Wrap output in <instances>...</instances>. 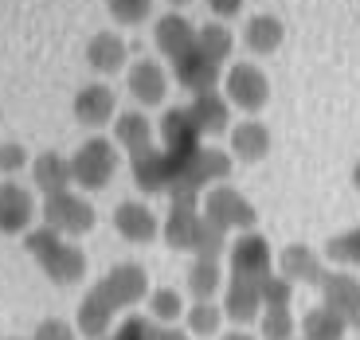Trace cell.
<instances>
[{
  "label": "cell",
  "mask_w": 360,
  "mask_h": 340,
  "mask_svg": "<svg viewBox=\"0 0 360 340\" xmlns=\"http://www.w3.org/2000/svg\"><path fill=\"white\" fill-rule=\"evenodd\" d=\"M141 297H149V274H145V266L141 262H117V266H110L106 277H98V282L86 289V297L79 301L75 329L86 340L110 336L114 317L134 309Z\"/></svg>",
  "instance_id": "1"
},
{
  "label": "cell",
  "mask_w": 360,
  "mask_h": 340,
  "mask_svg": "<svg viewBox=\"0 0 360 340\" xmlns=\"http://www.w3.org/2000/svg\"><path fill=\"white\" fill-rule=\"evenodd\" d=\"M161 239L172 251H188L192 259H224L227 254V235L207 223L196 200H172L161 223Z\"/></svg>",
  "instance_id": "2"
},
{
  "label": "cell",
  "mask_w": 360,
  "mask_h": 340,
  "mask_svg": "<svg viewBox=\"0 0 360 340\" xmlns=\"http://www.w3.org/2000/svg\"><path fill=\"white\" fill-rule=\"evenodd\" d=\"M24 251L32 254V262L51 277L55 286H75V282L86 277V254H82V247H75L67 235L51 231V227H32L24 235Z\"/></svg>",
  "instance_id": "3"
},
{
  "label": "cell",
  "mask_w": 360,
  "mask_h": 340,
  "mask_svg": "<svg viewBox=\"0 0 360 340\" xmlns=\"http://www.w3.org/2000/svg\"><path fill=\"white\" fill-rule=\"evenodd\" d=\"M200 211H204L207 223L216 227V231H224V235L255 231V223H259L255 204L235 188V184H216V188H207L204 196H200Z\"/></svg>",
  "instance_id": "4"
},
{
  "label": "cell",
  "mask_w": 360,
  "mask_h": 340,
  "mask_svg": "<svg viewBox=\"0 0 360 340\" xmlns=\"http://www.w3.org/2000/svg\"><path fill=\"white\" fill-rule=\"evenodd\" d=\"M39 215H44V227L67 235V239H79V235L94 231V223H98V211H94V204H90L86 196H79L75 188L55 192V196H44Z\"/></svg>",
  "instance_id": "5"
},
{
  "label": "cell",
  "mask_w": 360,
  "mask_h": 340,
  "mask_svg": "<svg viewBox=\"0 0 360 340\" xmlns=\"http://www.w3.org/2000/svg\"><path fill=\"white\" fill-rule=\"evenodd\" d=\"M75 184L86 192H102L117 172V145L110 137H86L71 157Z\"/></svg>",
  "instance_id": "6"
},
{
  "label": "cell",
  "mask_w": 360,
  "mask_h": 340,
  "mask_svg": "<svg viewBox=\"0 0 360 340\" xmlns=\"http://www.w3.org/2000/svg\"><path fill=\"white\" fill-rule=\"evenodd\" d=\"M219 90H224V98L231 102L235 110H243V114H251V117L270 102V79L259 63H231L224 71Z\"/></svg>",
  "instance_id": "7"
},
{
  "label": "cell",
  "mask_w": 360,
  "mask_h": 340,
  "mask_svg": "<svg viewBox=\"0 0 360 340\" xmlns=\"http://www.w3.org/2000/svg\"><path fill=\"white\" fill-rule=\"evenodd\" d=\"M227 266H231V277H255V282H262L270 274V266H274L266 235H259V231L235 235V242H227Z\"/></svg>",
  "instance_id": "8"
},
{
  "label": "cell",
  "mask_w": 360,
  "mask_h": 340,
  "mask_svg": "<svg viewBox=\"0 0 360 340\" xmlns=\"http://www.w3.org/2000/svg\"><path fill=\"white\" fill-rule=\"evenodd\" d=\"M317 294H321L325 309L341 313L349 325L360 321V277L352 274V270H325Z\"/></svg>",
  "instance_id": "9"
},
{
  "label": "cell",
  "mask_w": 360,
  "mask_h": 340,
  "mask_svg": "<svg viewBox=\"0 0 360 340\" xmlns=\"http://www.w3.org/2000/svg\"><path fill=\"white\" fill-rule=\"evenodd\" d=\"M219 305H224V317L235 329H247L251 321L262 317V282H255V277H227Z\"/></svg>",
  "instance_id": "10"
},
{
  "label": "cell",
  "mask_w": 360,
  "mask_h": 340,
  "mask_svg": "<svg viewBox=\"0 0 360 340\" xmlns=\"http://www.w3.org/2000/svg\"><path fill=\"white\" fill-rule=\"evenodd\" d=\"M129 176H134V184L145 196H169L172 157L161 145H153V149H145V152H134V157H129Z\"/></svg>",
  "instance_id": "11"
},
{
  "label": "cell",
  "mask_w": 360,
  "mask_h": 340,
  "mask_svg": "<svg viewBox=\"0 0 360 340\" xmlns=\"http://www.w3.org/2000/svg\"><path fill=\"white\" fill-rule=\"evenodd\" d=\"M114 231L126 242L145 247V242L161 239V215L149 204H141V200H122V204L114 207Z\"/></svg>",
  "instance_id": "12"
},
{
  "label": "cell",
  "mask_w": 360,
  "mask_h": 340,
  "mask_svg": "<svg viewBox=\"0 0 360 340\" xmlns=\"http://www.w3.org/2000/svg\"><path fill=\"white\" fill-rule=\"evenodd\" d=\"M36 215H39L36 196L24 184H12V180L0 184V235H27Z\"/></svg>",
  "instance_id": "13"
},
{
  "label": "cell",
  "mask_w": 360,
  "mask_h": 340,
  "mask_svg": "<svg viewBox=\"0 0 360 340\" xmlns=\"http://www.w3.org/2000/svg\"><path fill=\"white\" fill-rule=\"evenodd\" d=\"M71 110H75V122H79V126L102 129L117 117V94L106 82H90V86H82L79 94H75Z\"/></svg>",
  "instance_id": "14"
},
{
  "label": "cell",
  "mask_w": 360,
  "mask_h": 340,
  "mask_svg": "<svg viewBox=\"0 0 360 340\" xmlns=\"http://www.w3.org/2000/svg\"><path fill=\"white\" fill-rule=\"evenodd\" d=\"M126 90L137 106H161L165 94H169V71H165L157 59H137L126 71Z\"/></svg>",
  "instance_id": "15"
},
{
  "label": "cell",
  "mask_w": 360,
  "mask_h": 340,
  "mask_svg": "<svg viewBox=\"0 0 360 340\" xmlns=\"http://www.w3.org/2000/svg\"><path fill=\"white\" fill-rule=\"evenodd\" d=\"M172 79H176L184 90H192V94L219 90V82H224V63L207 59L200 47H192L188 55H180L176 63H172Z\"/></svg>",
  "instance_id": "16"
},
{
  "label": "cell",
  "mask_w": 360,
  "mask_h": 340,
  "mask_svg": "<svg viewBox=\"0 0 360 340\" xmlns=\"http://www.w3.org/2000/svg\"><path fill=\"white\" fill-rule=\"evenodd\" d=\"M270 145H274V137H270V129L262 126L259 117H243V122H235V126L227 129V152L243 164L266 161Z\"/></svg>",
  "instance_id": "17"
},
{
  "label": "cell",
  "mask_w": 360,
  "mask_h": 340,
  "mask_svg": "<svg viewBox=\"0 0 360 340\" xmlns=\"http://www.w3.org/2000/svg\"><path fill=\"white\" fill-rule=\"evenodd\" d=\"M157 137H161V149L165 152H192L204 145V137H200L196 122H192L188 106H172L161 114V122H157Z\"/></svg>",
  "instance_id": "18"
},
{
  "label": "cell",
  "mask_w": 360,
  "mask_h": 340,
  "mask_svg": "<svg viewBox=\"0 0 360 340\" xmlns=\"http://www.w3.org/2000/svg\"><path fill=\"white\" fill-rule=\"evenodd\" d=\"M278 274L290 277L294 286H321L325 277V259L309 247V242H290L286 251L278 254Z\"/></svg>",
  "instance_id": "19"
},
{
  "label": "cell",
  "mask_w": 360,
  "mask_h": 340,
  "mask_svg": "<svg viewBox=\"0 0 360 340\" xmlns=\"http://www.w3.org/2000/svg\"><path fill=\"white\" fill-rule=\"evenodd\" d=\"M188 114L196 122L200 137H219L231 129V102L224 98V90H204V94H192Z\"/></svg>",
  "instance_id": "20"
},
{
  "label": "cell",
  "mask_w": 360,
  "mask_h": 340,
  "mask_svg": "<svg viewBox=\"0 0 360 340\" xmlns=\"http://www.w3.org/2000/svg\"><path fill=\"white\" fill-rule=\"evenodd\" d=\"M153 44L165 59L176 63L180 55H188L192 47H196V27H192L188 16H180V12H165L153 27Z\"/></svg>",
  "instance_id": "21"
},
{
  "label": "cell",
  "mask_w": 360,
  "mask_h": 340,
  "mask_svg": "<svg viewBox=\"0 0 360 340\" xmlns=\"http://www.w3.org/2000/svg\"><path fill=\"white\" fill-rule=\"evenodd\" d=\"M243 44L251 55H274L286 44V24H282L274 12H255L243 24Z\"/></svg>",
  "instance_id": "22"
},
{
  "label": "cell",
  "mask_w": 360,
  "mask_h": 340,
  "mask_svg": "<svg viewBox=\"0 0 360 340\" xmlns=\"http://www.w3.org/2000/svg\"><path fill=\"white\" fill-rule=\"evenodd\" d=\"M126 59H129V47H126V39L117 36V32H98V36H90L86 63H90V71H94V74L126 71Z\"/></svg>",
  "instance_id": "23"
},
{
  "label": "cell",
  "mask_w": 360,
  "mask_h": 340,
  "mask_svg": "<svg viewBox=\"0 0 360 340\" xmlns=\"http://www.w3.org/2000/svg\"><path fill=\"white\" fill-rule=\"evenodd\" d=\"M32 184H36L44 196H55V192H67L75 184V172H71V157L63 152H39L32 161Z\"/></svg>",
  "instance_id": "24"
},
{
  "label": "cell",
  "mask_w": 360,
  "mask_h": 340,
  "mask_svg": "<svg viewBox=\"0 0 360 340\" xmlns=\"http://www.w3.org/2000/svg\"><path fill=\"white\" fill-rule=\"evenodd\" d=\"M114 145L129 149V157H134V152L153 149V145H157L153 122H149L141 110H126V114H117V117H114Z\"/></svg>",
  "instance_id": "25"
},
{
  "label": "cell",
  "mask_w": 360,
  "mask_h": 340,
  "mask_svg": "<svg viewBox=\"0 0 360 340\" xmlns=\"http://www.w3.org/2000/svg\"><path fill=\"white\" fill-rule=\"evenodd\" d=\"M224 266L219 259H192L188 266V294L196 301H216V294H224Z\"/></svg>",
  "instance_id": "26"
},
{
  "label": "cell",
  "mask_w": 360,
  "mask_h": 340,
  "mask_svg": "<svg viewBox=\"0 0 360 340\" xmlns=\"http://www.w3.org/2000/svg\"><path fill=\"white\" fill-rule=\"evenodd\" d=\"M349 336V321L325 305H314L306 317H302V340H345Z\"/></svg>",
  "instance_id": "27"
},
{
  "label": "cell",
  "mask_w": 360,
  "mask_h": 340,
  "mask_svg": "<svg viewBox=\"0 0 360 340\" xmlns=\"http://www.w3.org/2000/svg\"><path fill=\"white\" fill-rule=\"evenodd\" d=\"M184 329L192 332V340L196 336H219V332H224V305L192 301L188 309H184Z\"/></svg>",
  "instance_id": "28"
},
{
  "label": "cell",
  "mask_w": 360,
  "mask_h": 340,
  "mask_svg": "<svg viewBox=\"0 0 360 340\" xmlns=\"http://www.w3.org/2000/svg\"><path fill=\"white\" fill-rule=\"evenodd\" d=\"M196 47L207 55V59H216V63H227L235 51V36H231V27H224L219 20H212V24L196 27Z\"/></svg>",
  "instance_id": "29"
},
{
  "label": "cell",
  "mask_w": 360,
  "mask_h": 340,
  "mask_svg": "<svg viewBox=\"0 0 360 340\" xmlns=\"http://www.w3.org/2000/svg\"><path fill=\"white\" fill-rule=\"evenodd\" d=\"M145 305H149V317H153L157 325H176L180 317H184V297H180V289L172 286H157L149 289V297H145Z\"/></svg>",
  "instance_id": "30"
},
{
  "label": "cell",
  "mask_w": 360,
  "mask_h": 340,
  "mask_svg": "<svg viewBox=\"0 0 360 340\" xmlns=\"http://www.w3.org/2000/svg\"><path fill=\"white\" fill-rule=\"evenodd\" d=\"M325 259L345 270H360V227H349V231L333 235V239L325 242Z\"/></svg>",
  "instance_id": "31"
},
{
  "label": "cell",
  "mask_w": 360,
  "mask_h": 340,
  "mask_svg": "<svg viewBox=\"0 0 360 340\" xmlns=\"http://www.w3.org/2000/svg\"><path fill=\"white\" fill-rule=\"evenodd\" d=\"M110 340H161V325L149 313H129L126 321H117Z\"/></svg>",
  "instance_id": "32"
},
{
  "label": "cell",
  "mask_w": 360,
  "mask_h": 340,
  "mask_svg": "<svg viewBox=\"0 0 360 340\" xmlns=\"http://www.w3.org/2000/svg\"><path fill=\"white\" fill-rule=\"evenodd\" d=\"M297 321L290 309H270L259 317V340H294Z\"/></svg>",
  "instance_id": "33"
},
{
  "label": "cell",
  "mask_w": 360,
  "mask_h": 340,
  "mask_svg": "<svg viewBox=\"0 0 360 340\" xmlns=\"http://www.w3.org/2000/svg\"><path fill=\"white\" fill-rule=\"evenodd\" d=\"M290 301H294V282L282 274H266L262 277V313H270V309H290Z\"/></svg>",
  "instance_id": "34"
},
{
  "label": "cell",
  "mask_w": 360,
  "mask_h": 340,
  "mask_svg": "<svg viewBox=\"0 0 360 340\" xmlns=\"http://www.w3.org/2000/svg\"><path fill=\"white\" fill-rule=\"evenodd\" d=\"M106 8H110V16H114L117 24L134 27V24H141V20L153 16V0H106Z\"/></svg>",
  "instance_id": "35"
},
{
  "label": "cell",
  "mask_w": 360,
  "mask_h": 340,
  "mask_svg": "<svg viewBox=\"0 0 360 340\" xmlns=\"http://www.w3.org/2000/svg\"><path fill=\"white\" fill-rule=\"evenodd\" d=\"M32 340H79V329L63 317H44L32 332Z\"/></svg>",
  "instance_id": "36"
},
{
  "label": "cell",
  "mask_w": 360,
  "mask_h": 340,
  "mask_svg": "<svg viewBox=\"0 0 360 340\" xmlns=\"http://www.w3.org/2000/svg\"><path fill=\"white\" fill-rule=\"evenodd\" d=\"M27 149L20 141H4L0 145V172H4V176H16L20 169H27Z\"/></svg>",
  "instance_id": "37"
},
{
  "label": "cell",
  "mask_w": 360,
  "mask_h": 340,
  "mask_svg": "<svg viewBox=\"0 0 360 340\" xmlns=\"http://www.w3.org/2000/svg\"><path fill=\"white\" fill-rule=\"evenodd\" d=\"M207 8H212V16L224 24V20H235L243 12V0H207Z\"/></svg>",
  "instance_id": "38"
},
{
  "label": "cell",
  "mask_w": 360,
  "mask_h": 340,
  "mask_svg": "<svg viewBox=\"0 0 360 340\" xmlns=\"http://www.w3.org/2000/svg\"><path fill=\"white\" fill-rule=\"evenodd\" d=\"M219 340H259V336L247 329H227V332H219Z\"/></svg>",
  "instance_id": "39"
},
{
  "label": "cell",
  "mask_w": 360,
  "mask_h": 340,
  "mask_svg": "<svg viewBox=\"0 0 360 340\" xmlns=\"http://www.w3.org/2000/svg\"><path fill=\"white\" fill-rule=\"evenodd\" d=\"M352 188H356V192H360V161H356V164H352Z\"/></svg>",
  "instance_id": "40"
},
{
  "label": "cell",
  "mask_w": 360,
  "mask_h": 340,
  "mask_svg": "<svg viewBox=\"0 0 360 340\" xmlns=\"http://www.w3.org/2000/svg\"><path fill=\"white\" fill-rule=\"evenodd\" d=\"M169 8H184V4H192V0H165Z\"/></svg>",
  "instance_id": "41"
},
{
  "label": "cell",
  "mask_w": 360,
  "mask_h": 340,
  "mask_svg": "<svg viewBox=\"0 0 360 340\" xmlns=\"http://www.w3.org/2000/svg\"><path fill=\"white\" fill-rule=\"evenodd\" d=\"M4 340H32V336H4Z\"/></svg>",
  "instance_id": "42"
},
{
  "label": "cell",
  "mask_w": 360,
  "mask_h": 340,
  "mask_svg": "<svg viewBox=\"0 0 360 340\" xmlns=\"http://www.w3.org/2000/svg\"><path fill=\"white\" fill-rule=\"evenodd\" d=\"M356 332H360V321H356Z\"/></svg>",
  "instance_id": "43"
},
{
  "label": "cell",
  "mask_w": 360,
  "mask_h": 340,
  "mask_svg": "<svg viewBox=\"0 0 360 340\" xmlns=\"http://www.w3.org/2000/svg\"><path fill=\"white\" fill-rule=\"evenodd\" d=\"M102 340H110V336H102Z\"/></svg>",
  "instance_id": "44"
}]
</instances>
